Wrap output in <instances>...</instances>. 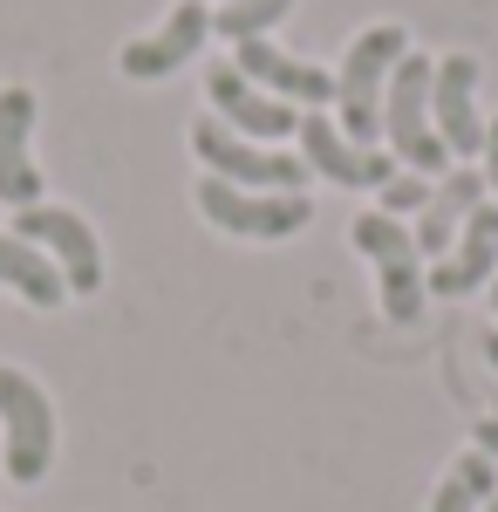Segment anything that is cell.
I'll return each instance as SVG.
<instances>
[{
    "label": "cell",
    "mask_w": 498,
    "mask_h": 512,
    "mask_svg": "<svg viewBox=\"0 0 498 512\" xmlns=\"http://www.w3.org/2000/svg\"><path fill=\"white\" fill-rule=\"evenodd\" d=\"M410 55V35L396 21H376L348 41L342 69H335V123L355 144H383V89L396 76V62Z\"/></svg>",
    "instance_id": "cell-1"
},
{
    "label": "cell",
    "mask_w": 498,
    "mask_h": 512,
    "mask_svg": "<svg viewBox=\"0 0 498 512\" xmlns=\"http://www.w3.org/2000/svg\"><path fill=\"white\" fill-rule=\"evenodd\" d=\"M430 76H437V62L417 55V48L396 62V76H389V89H383V144L403 171H417V178L437 185V178L451 171V151H444V137H437V117H430Z\"/></svg>",
    "instance_id": "cell-2"
},
{
    "label": "cell",
    "mask_w": 498,
    "mask_h": 512,
    "mask_svg": "<svg viewBox=\"0 0 498 512\" xmlns=\"http://www.w3.org/2000/svg\"><path fill=\"white\" fill-rule=\"evenodd\" d=\"M0 465L14 485H41L55 465V396L14 362H0Z\"/></svg>",
    "instance_id": "cell-3"
},
{
    "label": "cell",
    "mask_w": 498,
    "mask_h": 512,
    "mask_svg": "<svg viewBox=\"0 0 498 512\" xmlns=\"http://www.w3.org/2000/svg\"><path fill=\"white\" fill-rule=\"evenodd\" d=\"M355 253L369 260V274H376V301H383V321L396 328H410L423 315V301H430V287H423V253L410 226L403 219H389V212H362L355 219Z\"/></svg>",
    "instance_id": "cell-4"
},
{
    "label": "cell",
    "mask_w": 498,
    "mask_h": 512,
    "mask_svg": "<svg viewBox=\"0 0 498 512\" xmlns=\"http://www.w3.org/2000/svg\"><path fill=\"white\" fill-rule=\"evenodd\" d=\"M192 151L205 164V178H226V185H246V192H301L307 185V164L294 151H273V144H253L226 130L219 117H198L192 123Z\"/></svg>",
    "instance_id": "cell-5"
},
{
    "label": "cell",
    "mask_w": 498,
    "mask_h": 512,
    "mask_svg": "<svg viewBox=\"0 0 498 512\" xmlns=\"http://www.w3.org/2000/svg\"><path fill=\"white\" fill-rule=\"evenodd\" d=\"M198 212L232 239H294L314 219V198L307 192H246L226 178H198Z\"/></svg>",
    "instance_id": "cell-6"
},
{
    "label": "cell",
    "mask_w": 498,
    "mask_h": 512,
    "mask_svg": "<svg viewBox=\"0 0 498 512\" xmlns=\"http://www.w3.org/2000/svg\"><path fill=\"white\" fill-rule=\"evenodd\" d=\"M7 233H21L28 246H41L48 260H55V274L69 294H96L103 287V239L89 233V219L69 212V205H28V212H14V226Z\"/></svg>",
    "instance_id": "cell-7"
},
{
    "label": "cell",
    "mask_w": 498,
    "mask_h": 512,
    "mask_svg": "<svg viewBox=\"0 0 498 512\" xmlns=\"http://www.w3.org/2000/svg\"><path fill=\"white\" fill-rule=\"evenodd\" d=\"M294 137H301V164L307 171H321L328 185H348V192H383L389 178L403 171L383 144H355V137H342V123H328V110H307Z\"/></svg>",
    "instance_id": "cell-8"
},
{
    "label": "cell",
    "mask_w": 498,
    "mask_h": 512,
    "mask_svg": "<svg viewBox=\"0 0 498 512\" xmlns=\"http://www.w3.org/2000/svg\"><path fill=\"white\" fill-rule=\"evenodd\" d=\"M205 41H212V7H205V0H178V7H171V14L151 28V35L123 41L116 69H123L130 82H164V76H178V69L192 62Z\"/></svg>",
    "instance_id": "cell-9"
},
{
    "label": "cell",
    "mask_w": 498,
    "mask_h": 512,
    "mask_svg": "<svg viewBox=\"0 0 498 512\" xmlns=\"http://www.w3.org/2000/svg\"><path fill=\"white\" fill-rule=\"evenodd\" d=\"M205 96H212V117L226 123V130H239V137H253V144H280V137L301 130V110H294V103L267 96L260 82H246L232 62H219V69L205 76Z\"/></svg>",
    "instance_id": "cell-10"
},
{
    "label": "cell",
    "mask_w": 498,
    "mask_h": 512,
    "mask_svg": "<svg viewBox=\"0 0 498 512\" xmlns=\"http://www.w3.org/2000/svg\"><path fill=\"white\" fill-rule=\"evenodd\" d=\"M232 69L246 82H260L267 96H280V103H294V110H328L335 103V76L328 69H314V62H301V55H287L280 41H239L232 48Z\"/></svg>",
    "instance_id": "cell-11"
},
{
    "label": "cell",
    "mask_w": 498,
    "mask_h": 512,
    "mask_svg": "<svg viewBox=\"0 0 498 512\" xmlns=\"http://www.w3.org/2000/svg\"><path fill=\"white\" fill-rule=\"evenodd\" d=\"M430 117L451 158H485V110H478V62L444 55L430 76Z\"/></svg>",
    "instance_id": "cell-12"
},
{
    "label": "cell",
    "mask_w": 498,
    "mask_h": 512,
    "mask_svg": "<svg viewBox=\"0 0 498 512\" xmlns=\"http://www.w3.org/2000/svg\"><path fill=\"white\" fill-rule=\"evenodd\" d=\"M28 137H35V89L7 82L0 89V205H14V212L41 205V171Z\"/></svg>",
    "instance_id": "cell-13"
},
{
    "label": "cell",
    "mask_w": 498,
    "mask_h": 512,
    "mask_svg": "<svg viewBox=\"0 0 498 512\" xmlns=\"http://www.w3.org/2000/svg\"><path fill=\"white\" fill-rule=\"evenodd\" d=\"M492 267H498V205L485 198L471 219H464L458 246L423 274L430 294H444V301H458V294H478V287H492Z\"/></svg>",
    "instance_id": "cell-14"
},
{
    "label": "cell",
    "mask_w": 498,
    "mask_h": 512,
    "mask_svg": "<svg viewBox=\"0 0 498 512\" xmlns=\"http://www.w3.org/2000/svg\"><path fill=\"white\" fill-rule=\"evenodd\" d=\"M485 205V171H471V164H451L444 178H437V192H430V205L417 212V253L437 267L451 246H458V233H464V219Z\"/></svg>",
    "instance_id": "cell-15"
},
{
    "label": "cell",
    "mask_w": 498,
    "mask_h": 512,
    "mask_svg": "<svg viewBox=\"0 0 498 512\" xmlns=\"http://www.w3.org/2000/svg\"><path fill=\"white\" fill-rule=\"evenodd\" d=\"M0 287H14V294H21L28 308H41V315H55V308L69 301L55 260H48L41 246H28L21 233H0Z\"/></svg>",
    "instance_id": "cell-16"
},
{
    "label": "cell",
    "mask_w": 498,
    "mask_h": 512,
    "mask_svg": "<svg viewBox=\"0 0 498 512\" xmlns=\"http://www.w3.org/2000/svg\"><path fill=\"white\" fill-rule=\"evenodd\" d=\"M287 14H294V0H226V7L212 14V35H226L232 48H239V41L273 35V28H280Z\"/></svg>",
    "instance_id": "cell-17"
},
{
    "label": "cell",
    "mask_w": 498,
    "mask_h": 512,
    "mask_svg": "<svg viewBox=\"0 0 498 512\" xmlns=\"http://www.w3.org/2000/svg\"><path fill=\"white\" fill-rule=\"evenodd\" d=\"M430 192H437L430 178H417V171H396V178L383 185V205H376V212H389V219H396V212H423V205H430Z\"/></svg>",
    "instance_id": "cell-18"
},
{
    "label": "cell",
    "mask_w": 498,
    "mask_h": 512,
    "mask_svg": "<svg viewBox=\"0 0 498 512\" xmlns=\"http://www.w3.org/2000/svg\"><path fill=\"white\" fill-rule=\"evenodd\" d=\"M430 512H485V499H478L458 472H444V478H437V492H430Z\"/></svg>",
    "instance_id": "cell-19"
},
{
    "label": "cell",
    "mask_w": 498,
    "mask_h": 512,
    "mask_svg": "<svg viewBox=\"0 0 498 512\" xmlns=\"http://www.w3.org/2000/svg\"><path fill=\"white\" fill-rule=\"evenodd\" d=\"M451 472H458L464 485L478 492V499H492V492H498V465H492V458H485V451H464V458H458V465H451Z\"/></svg>",
    "instance_id": "cell-20"
},
{
    "label": "cell",
    "mask_w": 498,
    "mask_h": 512,
    "mask_svg": "<svg viewBox=\"0 0 498 512\" xmlns=\"http://www.w3.org/2000/svg\"><path fill=\"white\" fill-rule=\"evenodd\" d=\"M485 192H492V205H498V117L485 123Z\"/></svg>",
    "instance_id": "cell-21"
},
{
    "label": "cell",
    "mask_w": 498,
    "mask_h": 512,
    "mask_svg": "<svg viewBox=\"0 0 498 512\" xmlns=\"http://www.w3.org/2000/svg\"><path fill=\"white\" fill-rule=\"evenodd\" d=\"M471 451H485L498 465V417H478V431H471Z\"/></svg>",
    "instance_id": "cell-22"
},
{
    "label": "cell",
    "mask_w": 498,
    "mask_h": 512,
    "mask_svg": "<svg viewBox=\"0 0 498 512\" xmlns=\"http://www.w3.org/2000/svg\"><path fill=\"white\" fill-rule=\"evenodd\" d=\"M485 362H492V369H498V328H492V335H485Z\"/></svg>",
    "instance_id": "cell-23"
},
{
    "label": "cell",
    "mask_w": 498,
    "mask_h": 512,
    "mask_svg": "<svg viewBox=\"0 0 498 512\" xmlns=\"http://www.w3.org/2000/svg\"><path fill=\"white\" fill-rule=\"evenodd\" d=\"M485 512H498V492H492V499H485Z\"/></svg>",
    "instance_id": "cell-24"
},
{
    "label": "cell",
    "mask_w": 498,
    "mask_h": 512,
    "mask_svg": "<svg viewBox=\"0 0 498 512\" xmlns=\"http://www.w3.org/2000/svg\"><path fill=\"white\" fill-rule=\"evenodd\" d=\"M492 308H498V280H492Z\"/></svg>",
    "instance_id": "cell-25"
},
{
    "label": "cell",
    "mask_w": 498,
    "mask_h": 512,
    "mask_svg": "<svg viewBox=\"0 0 498 512\" xmlns=\"http://www.w3.org/2000/svg\"><path fill=\"white\" fill-rule=\"evenodd\" d=\"M219 7H226V0H219Z\"/></svg>",
    "instance_id": "cell-26"
}]
</instances>
